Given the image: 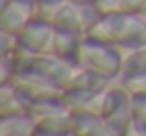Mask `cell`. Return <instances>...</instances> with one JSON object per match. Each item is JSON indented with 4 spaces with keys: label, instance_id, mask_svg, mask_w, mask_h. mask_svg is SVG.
Masks as SVG:
<instances>
[{
    "label": "cell",
    "instance_id": "obj_11",
    "mask_svg": "<svg viewBox=\"0 0 146 136\" xmlns=\"http://www.w3.org/2000/svg\"><path fill=\"white\" fill-rule=\"evenodd\" d=\"M36 134H52V136H64L72 134V112L62 110L54 112L50 116L36 120Z\"/></svg>",
    "mask_w": 146,
    "mask_h": 136
},
{
    "label": "cell",
    "instance_id": "obj_13",
    "mask_svg": "<svg viewBox=\"0 0 146 136\" xmlns=\"http://www.w3.org/2000/svg\"><path fill=\"white\" fill-rule=\"evenodd\" d=\"M20 112H26L20 92L14 88L10 80H2V86H0V118L14 116Z\"/></svg>",
    "mask_w": 146,
    "mask_h": 136
},
{
    "label": "cell",
    "instance_id": "obj_20",
    "mask_svg": "<svg viewBox=\"0 0 146 136\" xmlns=\"http://www.w3.org/2000/svg\"><path fill=\"white\" fill-rule=\"evenodd\" d=\"M94 4L100 10V14H112L120 10V0H96Z\"/></svg>",
    "mask_w": 146,
    "mask_h": 136
},
{
    "label": "cell",
    "instance_id": "obj_6",
    "mask_svg": "<svg viewBox=\"0 0 146 136\" xmlns=\"http://www.w3.org/2000/svg\"><path fill=\"white\" fill-rule=\"evenodd\" d=\"M36 18V0H2L0 32L18 34Z\"/></svg>",
    "mask_w": 146,
    "mask_h": 136
},
{
    "label": "cell",
    "instance_id": "obj_3",
    "mask_svg": "<svg viewBox=\"0 0 146 136\" xmlns=\"http://www.w3.org/2000/svg\"><path fill=\"white\" fill-rule=\"evenodd\" d=\"M76 64L80 68L92 70L104 78H120L122 76V64H124V54L122 48L84 36L76 54Z\"/></svg>",
    "mask_w": 146,
    "mask_h": 136
},
{
    "label": "cell",
    "instance_id": "obj_16",
    "mask_svg": "<svg viewBox=\"0 0 146 136\" xmlns=\"http://www.w3.org/2000/svg\"><path fill=\"white\" fill-rule=\"evenodd\" d=\"M68 2V0H36V16L42 20L52 22L54 16L60 12V8Z\"/></svg>",
    "mask_w": 146,
    "mask_h": 136
},
{
    "label": "cell",
    "instance_id": "obj_21",
    "mask_svg": "<svg viewBox=\"0 0 146 136\" xmlns=\"http://www.w3.org/2000/svg\"><path fill=\"white\" fill-rule=\"evenodd\" d=\"M70 2H76V4H88V2H96V0H70Z\"/></svg>",
    "mask_w": 146,
    "mask_h": 136
},
{
    "label": "cell",
    "instance_id": "obj_17",
    "mask_svg": "<svg viewBox=\"0 0 146 136\" xmlns=\"http://www.w3.org/2000/svg\"><path fill=\"white\" fill-rule=\"evenodd\" d=\"M132 116L134 130L138 134H146V96H132Z\"/></svg>",
    "mask_w": 146,
    "mask_h": 136
},
{
    "label": "cell",
    "instance_id": "obj_5",
    "mask_svg": "<svg viewBox=\"0 0 146 136\" xmlns=\"http://www.w3.org/2000/svg\"><path fill=\"white\" fill-rule=\"evenodd\" d=\"M16 38L22 54H48L54 38V26L52 22L36 16L16 34Z\"/></svg>",
    "mask_w": 146,
    "mask_h": 136
},
{
    "label": "cell",
    "instance_id": "obj_22",
    "mask_svg": "<svg viewBox=\"0 0 146 136\" xmlns=\"http://www.w3.org/2000/svg\"><path fill=\"white\" fill-rule=\"evenodd\" d=\"M140 14H142V16H144V20H146V6L142 8V12H140Z\"/></svg>",
    "mask_w": 146,
    "mask_h": 136
},
{
    "label": "cell",
    "instance_id": "obj_19",
    "mask_svg": "<svg viewBox=\"0 0 146 136\" xmlns=\"http://www.w3.org/2000/svg\"><path fill=\"white\" fill-rule=\"evenodd\" d=\"M144 6H146V0H120V10L122 12L140 14Z\"/></svg>",
    "mask_w": 146,
    "mask_h": 136
},
{
    "label": "cell",
    "instance_id": "obj_9",
    "mask_svg": "<svg viewBox=\"0 0 146 136\" xmlns=\"http://www.w3.org/2000/svg\"><path fill=\"white\" fill-rule=\"evenodd\" d=\"M82 34L78 32H68V30H58L54 28V38H52V46H50V54H56L60 58L72 60L76 62V54L82 42Z\"/></svg>",
    "mask_w": 146,
    "mask_h": 136
},
{
    "label": "cell",
    "instance_id": "obj_12",
    "mask_svg": "<svg viewBox=\"0 0 146 136\" xmlns=\"http://www.w3.org/2000/svg\"><path fill=\"white\" fill-rule=\"evenodd\" d=\"M98 94H100L98 90L80 88V86H66L64 92H62V100H64V104H66V108L70 112H74V110H90V106L94 104Z\"/></svg>",
    "mask_w": 146,
    "mask_h": 136
},
{
    "label": "cell",
    "instance_id": "obj_2",
    "mask_svg": "<svg viewBox=\"0 0 146 136\" xmlns=\"http://www.w3.org/2000/svg\"><path fill=\"white\" fill-rule=\"evenodd\" d=\"M86 36L114 44L122 50H132L146 44V20L142 14H132L122 10L112 14H102Z\"/></svg>",
    "mask_w": 146,
    "mask_h": 136
},
{
    "label": "cell",
    "instance_id": "obj_8",
    "mask_svg": "<svg viewBox=\"0 0 146 136\" xmlns=\"http://www.w3.org/2000/svg\"><path fill=\"white\" fill-rule=\"evenodd\" d=\"M72 134L74 136H114L102 114L92 110L72 112Z\"/></svg>",
    "mask_w": 146,
    "mask_h": 136
},
{
    "label": "cell",
    "instance_id": "obj_14",
    "mask_svg": "<svg viewBox=\"0 0 146 136\" xmlns=\"http://www.w3.org/2000/svg\"><path fill=\"white\" fill-rule=\"evenodd\" d=\"M52 26L58 28V30H68V32H78L84 36V26H82V20H80V10H78V4L76 2H68L60 8V12L54 16L52 20Z\"/></svg>",
    "mask_w": 146,
    "mask_h": 136
},
{
    "label": "cell",
    "instance_id": "obj_18",
    "mask_svg": "<svg viewBox=\"0 0 146 136\" xmlns=\"http://www.w3.org/2000/svg\"><path fill=\"white\" fill-rule=\"evenodd\" d=\"M120 84L132 94V96H146V72L144 74H132V76H122Z\"/></svg>",
    "mask_w": 146,
    "mask_h": 136
},
{
    "label": "cell",
    "instance_id": "obj_15",
    "mask_svg": "<svg viewBox=\"0 0 146 136\" xmlns=\"http://www.w3.org/2000/svg\"><path fill=\"white\" fill-rule=\"evenodd\" d=\"M144 72H146V44H142L138 48H132V50H126L124 64H122V76L144 74Z\"/></svg>",
    "mask_w": 146,
    "mask_h": 136
},
{
    "label": "cell",
    "instance_id": "obj_7",
    "mask_svg": "<svg viewBox=\"0 0 146 136\" xmlns=\"http://www.w3.org/2000/svg\"><path fill=\"white\" fill-rule=\"evenodd\" d=\"M14 84V88L20 92L22 98L26 100H38V98H60L62 96V88L50 84L44 78H38L34 74H12L10 78H6Z\"/></svg>",
    "mask_w": 146,
    "mask_h": 136
},
{
    "label": "cell",
    "instance_id": "obj_10",
    "mask_svg": "<svg viewBox=\"0 0 146 136\" xmlns=\"http://www.w3.org/2000/svg\"><path fill=\"white\" fill-rule=\"evenodd\" d=\"M0 134L2 136H30L36 134V118L28 112L0 118Z\"/></svg>",
    "mask_w": 146,
    "mask_h": 136
},
{
    "label": "cell",
    "instance_id": "obj_1",
    "mask_svg": "<svg viewBox=\"0 0 146 136\" xmlns=\"http://www.w3.org/2000/svg\"><path fill=\"white\" fill-rule=\"evenodd\" d=\"M80 66L72 60L60 58L56 54H18L10 64L2 62V80L12 74H34L38 78L48 80L58 88H66Z\"/></svg>",
    "mask_w": 146,
    "mask_h": 136
},
{
    "label": "cell",
    "instance_id": "obj_4",
    "mask_svg": "<svg viewBox=\"0 0 146 136\" xmlns=\"http://www.w3.org/2000/svg\"><path fill=\"white\" fill-rule=\"evenodd\" d=\"M102 118L110 126L114 136H126L134 130V116H132V94L120 84L110 86L104 92V102L100 110Z\"/></svg>",
    "mask_w": 146,
    "mask_h": 136
}]
</instances>
